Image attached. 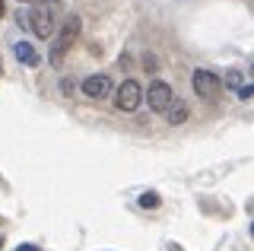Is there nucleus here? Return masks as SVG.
I'll return each instance as SVG.
<instances>
[{
  "label": "nucleus",
  "instance_id": "1",
  "mask_svg": "<svg viewBox=\"0 0 254 251\" xmlns=\"http://www.w3.org/2000/svg\"><path fill=\"white\" fill-rule=\"evenodd\" d=\"M54 16H58V3H35L26 16L19 13V22H26L35 38H51L54 32H58V22H54Z\"/></svg>",
  "mask_w": 254,
  "mask_h": 251
},
{
  "label": "nucleus",
  "instance_id": "2",
  "mask_svg": "<svg viewBox=\"0 0 254 251\" xmlns=\"http://www.w3.org/2000/svg\"><path fill=\"white\" fill-rule=\"evenodd\" d=\"M79 35V16H67L58 32V42H54V51H51V67H61L64 64V54L70 51V45L76 42Z\"/></svg>",
  "mask_w": 254,
  "mask_h": 251
},
{
  "label": "nucleus",
  "instance_id": "3",
  "mask_svg": "<svg viewBox=\"0 0 254 251\" xmlns=\"http://www.w3.org/2000/svg\"><path fill=\"white\" fill-rule=\"evenodd\" d=\"M140 102H146V92H143V86H140L137 80H124L121 86H118L115 105L121 108V112H137Z\"/></svg>",
  "mask_w": 254,
  "mask_h": 251
},
{
  "label": "nucleus",
  "instance_id": "4",
  "mask_svg": "<svg viewBox=\"0 0 254 251\" xmlns=\"http://www.w3.org/2000/svg\"><path fill=\"white\" fill-rule=\"evenodd\" d=\"M190 86H194V92L200 99H213V96H219L222 80L213 73V70H200V67H197L194 73H190Z\"/></svg>",
  "mask_w": 254,
  "mask_h": 251
},
{
  "label": "nucleus",
  "instance_id": "5",
  "mask_svg": "<svg viewBox=\"0 0 254 251\" xmlns=\"http://www.w3.org/2000/svg\"><path fill=\"white\" fill-rule=\"evenodd\" d=\"M178 99L172 92V86L169 83H162V80H156V83H149V89H146V102H149V108L153 112H169V105Z\"/></svg>",
  "mask_w": 254,
  "mask_h": 251
},
{
  "label": "nucleus",
  "instance_id": "6",
  "mask_svg": "<svg viewBox=\"0 0 254 251\" xmlns=\"http://www.w3.org/2000/svg\"><path fill=\"white\" fill-rule=\"evenodd\" d=\"M83 92H86L89 99H105L108 92H111L108 73H92V76H86V80H83Z\"/></svg>",
  "mask_w": 254,
  "mask_h": 251
},
{
  "label": "nucleus",
  "instance_id": "7",
  "mask_svg": "<svg viewBox=\"0 0 254 251\" xmlns=\"http://www.w3.org/2000/svg\"><path fill=\"white\" fill-rule=\"evenodd\" d=\"M13 54H16V61H19V64H26V67H38V51L32 48L29 42H16V45H13Z\"/></svg>",
  "mask_w": 254,
  "mask_h": 251
},
{
  "label": "nucleus",
  "instance_id": "8",
  "mask_svg": "<svg viewBox=\"0 0 254 251\" xmlns=\"http://www.w3.org/2000/svg\"><path fill=\"white\" fill-rule=\"evenodd\" d=\"M165 121H169V124H185L188 121V105L181 99H175L169 105V112H165Z\"/></svg>",
  "mask_w": 254,
  "mask_h": 251
},
{
  "label": "nucleus",
  "instance_id": "9",
  "mask_svg": "<svg viewBox=\"0 0 254 251\" xmlns=\"http://www.w3.org/2000/svg\"><path fill=\"white\" fill-rule=\"evenodd\" d=\"M159 203H162V197H159L156 191H143V194H140V207H143V210H156Z\"/></svg>",
  "mask_w": 254,
  "mask_h": 251
},
{
  "label": "nucleus",
  "instance_id": "10",
  "mask_svg": "<svg viewBox=\"0 0 254 251\" xmlns=\"http://www.w3.org/2000/svg\"><path fill=\"white\" fill-rule=\"evenodd\" d=\"M16 251H42V248H35V245H19Z\"/></svg>",
  "mask_w": 254,
  "mask_h": 251
},
{
  "label": "nucleus",
  "instance_id": "11",
  "mask_svg": "<svg viewBox=\"0 0 254 251\" xmlns=\"http://www.w3.org/2000/svg\"><path fill=\"white\" fill-rule=\"evenodd\" d=\"M3 13H6V6H3V0H0V16H3Z\"/></svg>",
  "mask_w": 254,
  "mask_h": 251
},
{
  "label": "nucleus",
  "instance_id": "12",
  "mask_svg": "<svg viewBox=\"0 0 254 251\" xmlns=\"http://www.w3.org/2000/svg\"><path fill=\"white\" fill-rule=\"evenodd\" d=\"M19 3H38V0H19Z\"/></svg>",
  "mask_w": 254,
  "mask_h": 251
},
{
  "label": "nucleus",
  "instance_id": "13",
  "mask_svg": "<svg viewBox=\"0 0 254 251\" xmlns=\"http://www.w3.org/2000/svg\"><path fill=\"white\" fill-rule=\"evenodd\" d=\"M0 248H3V235H0Z\"/></svg>",
  "mask_w": 254,
  "mask_h": 251
},
{
  "label": "nucleus",
  "instance_id": "14",
  "mask_svg": "<svg viewBox=\"0 0 254 251\" xmlns=\"http://www.w3.org/2000/svg\"><path fill=\"white\" fill-rule=\"evenodd\" d=\"M251 235H254V223H251Z\"/></svg>",
  "mask_w": 254,
  "mask_h": 251
},
{
  "label": "nucleus",
  "instance_id": "15",
  "mask_svg": "<svg viewBox=\"0 0 254 251\" xmlns=\"http://www.w3.org/2000/svg\"><path fill=\"white\" fill-rule=\"evenodd\" d=\"M0 73H3V64H0Z\"/></svg>",
  "mask_w": 254,
  "mask_h": 251
}]
</instances>
